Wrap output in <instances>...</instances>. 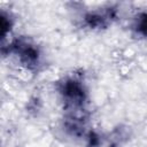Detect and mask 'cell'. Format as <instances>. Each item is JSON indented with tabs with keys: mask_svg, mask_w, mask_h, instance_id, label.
<instances>
[{
	"mask_svg": "<svg viewBox=\"0 0 147 147\" xmlns=\"http://www.w3.org/2000/svg\"><path fill=\"white\" fill-rule=\"evenodd\" d=\"M17 52L20 53V56H21L22 62H24L25 64L31 65V64H36L37 63V61H38V52L32 46L24 45V47H22V45L20 44Z\"/></svg>",
	"mask_w": 147,
	"mask_h": 147,
	"instance_id": "obj_2",
	"label": "cell"
},
{
	"mask_svg": "<svg viewBox=\"0 0 147 147\" xmlns=\"http://www.w3.org/2000/svg\"><path fill=\"white\" fill-rule=\"evenodd\" d=\"M63 94L67 98V100L75 105H79L84 100V91L82 86L75 80H68L64 84Z\"/></svg>",
	"mask_w": 147,
	"mask_h": 147,
	"instance_id": "obj_1",
	"label": "cell"
},
{
	"mask_svg": "<svg viewBox=\"0 0 147 147\" xmlns=\"http://www.w3.org/2000/svg\"><path fill=\"white\" fill-rule=\"evenodd\" d=\"M138 30L141 33L147 34V14H144L140 17V21H139V24H138Z\"/></svg>",
	"mask_w": 147,
	"mask_h": 147,
	"instance_id": "obj_3",
	"label": "cell"
}]
</instances>
